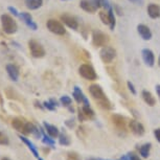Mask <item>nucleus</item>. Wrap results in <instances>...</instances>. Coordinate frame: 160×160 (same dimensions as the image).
Masks as SVG:
<instances>
[{
    "label": "nucleus",
    "instance_id": "obj_38",
    "mask_svg": "<svg viewBox=\"0 0 160 160\" xmlns=\"http://www.w3.org/2000/svg\"><path fill=\"white\" fill-rule=\"evenodd\" d=\"M154 135H155L156 139L160 142V128L159 129H156L155 131H154Z\"/></svg>",
    "mask_w": 160,
    "mask_h": 160
},
{
    "label": "nucleus",
    "instance_id": "obj_41",
    "mask_svg": "<svg viewBox=\"0 0 160 160\" xmlns=\"http://www.w3.org/2000/svg\"><path fill=\"white\" fill-rule=\"evenodd\" d=\"M49 102H50L53 106H55V107H58V106H59L58 101H57V99H55V98H50V99H49Z\"/></svg>",
    "mask_w": 160,
    "mask_h": 160
},
{
    "label": "nucleus",
    "instance_id": "obj_36",
    "mask_svg": "<svg viewBox=\"0 0 160 160\" xmlns=\"http://www.w3.org/2000/svg\"><path fill=\"white\" fill-rule=\"evenodd\" d=\"M102 7L108 11L111 8V4H110V2L108 1V0H102Z\"/></svg>",
    "mask_w": 160,
    "mask_h": 160
},
{
    "label": "nucleus",
    "instance_id": "obj_3",
    "mask_svg": "<svg viewBox=\"0 0 160 160\" xmlns=\"http://www.w3.org/2000/svg\"><path fill=\"white\" fill-rule=\"evenodd\" d=\"M1 26H2L3 32L8 35L15 34L18 29L17 22L15 21L13 17H11L10 15H8V14H3L1 16Z\"/></svg>",
    "mask_w": 160,
    "mask_h": 160
},
{
    "label": "nucleus",
    "instance_id": "obj_37",
    "mask_svg": "<svg viewBox=\"0 0 160 160\" xmlns=\"http://www.w3.org/2000/svg\"><path fill=\"white\" fill-rule=\"evenodd\" d=\"M127 85H128V88H129L130 91H131L132 94H134V95L136 94V89L134 88V85H133L131 82H128L127 83Z\"/></svg>",
    "mask_w": 160,
    "mask_h": 160
},
{
    "label": "nucleus",
    "instance_id": "obj_35",
    "mask_svg": "<svg viewBox=\"0 0 160 160\" xmlns=\"http://www.w3.org/2000/svg\"><path fill=\"white\" fill-rule=\"evenodd\" d=\"M8 10L10 11L11 13L14 15V16H16V17H19V15H20V14H19V12L17 11V8H14V7H8Z\"/></svg>",
    "mask_w": 160,
    "mask_h": 160
},
{
    "label": "nucleus",
    "instance_id": "obj_32",
    "mask_svg": "<svg viewBox=\"0 0 160 160\" xmlns=\"http://www.w3.org/2000/svg\"><path fill=\"white\" fill-rule=\"evenodd\" d=\"M43 106H44V108H46L47 110H49V111H55L56 110V108L57 107H55L51 102L48 101V102H43Z\"/></svg>",
    "mask_w": 160,
    "mask_h": 160
},
{
    "label": "nucleus",
    "instance_id": "obj_11",
    "mask_svg": "<svg viewBox=\"0 0 160 160\" xmlns=\"http://www.w3.org/2000/svg\"><path fill=\"white\" fill-rule=\"evenodd\" d=\"M61 20L68 26V28H70L71 29H77L78 28V23L77 18L71 16V15L63 14L61 16Z\"/></svg>",
    "mask_w": 160,
    "mask_h": 160
},
{
    "label": "nucleus",
    "instance_id": "obj_39",
    "mask_svg": "<svg viewBox=\"0 0 160 160\" xmlns=\"http://www.w3.org/2000/svg\"><path fill=\"white\" fill-rule=\"evenodd\" d=\"M91 1H92V3L94 4L98 8H99L102 7V0H91Z\"/></svg>",
    "mask_w": 160,
    "mask_h": 160
},
{
    "label": "nucleus",
    "instance_id": "obj_10",
    "mask_svg": "<svg viewBox=\"0 0 160 160\" xmlns=\"http://www.w3.org/2000/svg\"><path fill=\"white\" fill-rule=\"evenodd\" d=\"M129 127H130L131 132L133 134L136 135V136H142L144 134V127L141 125L139 122H137V120H135V119L130 120Z\"/></svg>",
    "mask_w": 160,
    "mask_h": 160
},
{
    "label": "nucleus",
    "instance_id": "obj_43",
    "mask_svg": "<svg viewBox=\"0 0 160 160\" xmlns=\"http://www.w3.org/2000/svg\"><path fill=\"white\" fill-rule=\"evenodd\" d=\"M130 1L135 2V3H137V4L141 5V4H142V2H143V0H130Z\"/></svg>",
    "mask_w": 160,
    "mask_h": 160
},
{
    "label": "nucleus",
    "instance_id": "obj_45",
    "mask_svg": "<svg viewBox=\"0 0 160 160\" xmlns=\"http://www.w3.org/2000/svg\"><path fill=\"white\" fill-rule=\"evenodd\" d=\"M0 106H3V98H2L1 93H0Z\"/></svg>",
    "mask_w": 160,
    "mask_h": 160
},
{
    "label": "nucleus",
    "instance_id": "obj_1",
    "mask_svg": "<svg viewBox=\"0 0 160 160\" xmlns=\"http://www.w3.org/2000/svg\"><path fill=\"white\" fill-rule=\"evenodd\" d=\"M12 127L15 130H17L18 132L22 133L24 135L34 134L36 137H40L42 135L41 129L39 131V129L34 123L28 122V120L22 118V117H15V118L12 119Z\"/></svg>",
    "mask_w": 160,
    "mask_h": 160
},
{
    "label": "nucleus",
    "instance_id": "obj_25",
    "mask_svg": "<svg viewBox=\"0 0 160 160\" xmlns=\"http://www.w3.org/2000/svg\"><path fill=\"white\" fill-rule=\"evenodd\" d=\"M108 13V16H109V26H110V29L111 31H114V28H115V16H114V11L112 8H110L109 10L107 11Z\"/></svg>",
    "mask_w": 160,
    "mask_h": 160
},
{
    "label": "nucleus",
    "instance_id": "obj_16",
    "mask_svg": "<svg viewBox=\"0 0 160 160\" xmlns=\"http://www.w3.org/2000/svg\"><path fill=\"white\" fill-rule=\"evenodd\" d=\"M80 7L85 12L90 13V14H93L98 11V8L92 3L91 0H82V1L80 2Z\"/></svg>",
    "mask_w": 160,
    "mask_h": 160
},
{
    "label": "nucleus",
    "instance_id": "obj_13",
    "mask_svg": "<svg viewBox=\"0 0 160 160\" xmlns=\"http://www.w3.org/2000/svg\"><path fill=\"white\" fill-rule=\"evenodd\" d=\"M137 32L143 40L148 41L152 39V32H151L150 28H148L147 25H144V24H139V25L137 26Z\"/></svg>",
    "mask_w": 160,
    "mask_h": 160
},
{
    "label": "nucleus",
    "instance_id": "obj_34",
    "mask_svg": "<svg viewBox=\"0 0 160 160\" xmlns=\"http://www.w3.org/2000/svg\"><path fill=\"white\" fill-rule=\"evenodd\" d=\"M78 111V119H80V122H84L85 119H87L85 114H84V112H83V110L81 109V108Z\"/></svg>",
    "mask_w": 160,
    "mask_h": 160
},
{
    "label": "nucleus",
    "instance_id": "obj_27",
    "mask_svg": "<svg viewBox=\"0 0 160 160\" xmlns=\"http://www.w3.org/2000/svg\"><path fill=\"white\" fill-rule=\"evenodd\" d=\"M41 132H42V141H43L44 143H46L47 146H50V147H53L55 146V140L52 139V138H50L49 136H47L46 133L43 129H41Z\"/></svg>",
    "mask_w": 160,
    "mask_h": 160
},
{
    "label": "nucleus",
    "instance_id": "obj_12",
    "mask_svg": "<svg viewBox=\"0 0 160 160\" xmlns=\"http://www.w3.org/2000/svg\"><path fill=\"white\" fill-rule=\"evenodd\" d=\"M141 55H142V59L144 63H146L148 66H150V67L154 66L155 57H154V53L152 50L149 49V48H144V49H142V51H141Z\"/></svg>",
    "mask_w": 160,
    "mask_h": 160
},
{
    "label": "nucleus",
    "instance_id": "obj_49",
    "mask_svg": "<svg viewBox=\"0 0 160 160\" xmlns=\"http://www.w3.org/2000/svg\"><path fill=\"white\" fill-rule=\"evenodd\" d=\"M64 1H65V0H64Z\"/></svg>",
    "mask_w": 160,
    "mask_h": 160
},
{
    "label": "nucleus",
    "instance_id": "obj_7",
    "mask_svg": "<svg viewBox=\"0 0 160 160\" xmlns=\"http://www.w3.org/2000/svg\"><path fill=\"white\" fill-rule=\"evenodd\" d=\"M46 26L48 28V31L51 32L52 34L58 35V36H63L65 35L66 29L64 28V25L60 22V21L56 19H49L46 22Z\"/></svg>",
    "mask_w": 160,
    "mask_h": 160
},
{
    "label": "nucleus",
    "instance_id": "obj_6",
    "mask_svg": "<svg viewBox=\"0 0 160 160\" xmlns=\"http://www.w3.org/2000/svg\"><path fill=\"white\" fill-rule=\"evenodd\" d=\"M111 120L114 126V128L116 129L117 132H119L122 135H126L127 133V122L126 118L119 114H113L111 116Z\"/></svg>",
    "mask_w": 160,
    "mask_h": 160
},
{
    "label": "nucleus",
    "instance_id": "obj_2",
    "mask_svg": "<svg viewBox=\"0 0 160 160\" xmlns=\"http://www.w3.org/2000/svg\"><path fill=\"white\" fill-rule=\"evenodd\" d=\"M89 92L101 108H102V109H105V110L113 109V106L111 104L110 99L107 98L104 90L102 89V87L99 85H96V84L91 85L89 87Z\"/></svg>",
    "mask_w": 160,
    "mask_h": 160
},
{
    "label": "nucleus",
    "instance_id": "obj_26",
    "mask_svg": "<svg viewBox=\"0 0 160 160\" xmlns=\"http://www.w3.org/2000/svg\"><path fill=\"white\" fill-rule=\"evenodd\" d=\"M59 142L61 146H69L70 144V138L64 131L59 135Z\"/></svg>",
    "mask_w": 160,
    "mask_h": 160
},
{
    "label": "nucleus",
    "instance_id": "obj_20",
    "mask_svg": "<svg viewBox=\"0 0 160 160\" xmlns=\"http://www.w3.org/2000/svg\"><path fill=\"white\" fill-rule=\"evenodd\" d=\"M141 96H142L143 101L146 102V104L151 106V107H153V106L156 105V99L150 91H148V90H143V91L141 92Z\"/></svg>",
    "mask_w": 160,
    "mask_h": 160
},
{
    "label": "nucleus",
    "instance_id": "obj_19",
    "mask_svg": "<svg viewBox=\"0 0 160 160\" xmlns=\"http://www.w3.org/2000/svg\"><path fill=\"white\" fill-rule=\"evenodd\" d=\"M148 14L152 19L160 17V7L155 3H151L148 5Z\"/></svg>",
    "mask_w": 160,
    "mask_h": 160
},
{
    "label": "nucleus",
    "instance_id": "obj_46",
    "mask_svg": "<svg viewBox=\"0 0 160 160\" xmlns=\"http://www.w3.org/2000/svg\"><path fill=\"white\" fill-rule=\"evenodd\" d=\"M1 160H12V159H10V158H7V157H4V158H2Z\"/></svg>",
    "mask_w": 160,
    "mask_h": 160
},
{
    "label": "nucleus",
    "instance_id": "obj_24",
    "mask_svg": "<svg viewBox=\"0 0 160 160\" xmlns=\"http://www.w3.org/2000/svg\"><path fill=\"white\" fill-rule=\"evenodd\" d=\"M82 110H83L84 114H85V116H86V118H87V119H92V118H94L95 113H94V111L92 110V108L90 107V106L84 105L83 107H82Z\"/></svg>",
    "mask_w": 160,
    "mask_h": 160
},
{
    "label": "nucleus",
    "instance_id": "obj_21",
    "mask_svg": "<svg viewBox=\"0 0 160 160\" xmlns=\"http://www.w3.org/2000/svg\"><path fill=\"white\" fill-rule=\"evenodd\" d=\"M24 3H25L26 8L28 10H38L39 8L42 7L43 4V0H24Z\"/></svg>",
    "mask_w": 160,
    "mask_h": 160
},
{
    "label": "nucleus",
    "instance_id": "obj_28",
    "mask_svg": "<svg viewBox=\"0 0 160 160\" xmlns=\"http://www.w3.org/2000/svg\"><path fill=\"white\" fill-rule=\"evenodd\" d=\"M66 159L67 160H82V157L81 155L77 152H74V151H70V152L67 153V155H66Z\"/></svg>",
    "mask_w": 160,
    "mask_h": 160
},
{
    "label": "nucleus",
    "instance_id": "obj_17",
    "mask_svg": "<svg viewBox=\"0 0 160 160\" xmlns=\"http://www.w3.org/2000/svg\"><path fill=\"white\" fill-rule=\"evenodd\" d=\"M43 126H44L45 131L47 132V134L49 135L50 137H52V138L59 137L60 131H59V129L57 128L56 126L50 125V123H47V122H44V123H43Z\"/></svg>",
    "mask_w": 160,
    "mask_h": 160
},
{
    "label": "nucleus",
    "instance_id": "obj_18",
    "mask_svg": "<svg viewBox=\"0 0 160 160\" xmlns=\"http://www.w3.org/2000/svg\"><path fill=\"white\" fill-rule=\"evenodd\" d=\"M19 138H20V140L22 141V142H24L28 146V148L29 150H31V152L32 153V155H34L36 158L37 159H39L40 158V156H39V153H38V151H37V148L35 147V144L32 142L31 140L29 139H28L26 137H24V136H22V135H19Z\"/></svg>",
    "mask_w": 160,
    "mask_h": 160
},
{
    "label": "nucleus",
    "instance_id": "obj_23",
    "mask_svg": "<svg viewBox=\"0 0 160 160\" xmlns=\"http://www.w3.org/2000/svg\"><path fill=\"white\" fill-rule=\"evenodd\" d=\"M151 147H152V144L149 142V143L142 144V146L139 148V153H140L141 157H143V158H148V157L150 156Z\"/></svg>",
    "mask_w": 160,
    "mask_h": 160
},
{
    "label": "nucleus",
    "instance_id": "obj_4",
    "mask_svg": "<svg viewBox=\"0 0 160 160\" xmlns=\"http://www.w3.org/2000/svg\"><path fill=\"white\" fill-rule=\"evenodd\" d=\"M109 42V37L98 29H95L92 32V43L95 47H105Z\"/></svg>",
    "mask_w": 160,
    "mask_h": 160
},
{
    "label": "nucleus",
    "instance_id": "obj_5",
    "mask_svg": "<svg viewBox=\"0 0 160 160\" xmlns=\"http://www.w3.org/2000/svg\"><path fill=\"white\" fill-rule=\"evenodd\" d=\"M78 73L82 78L88 81H95L98 78V74L94 70V68L89 64H82L78 68Z\"/></svg>",
    "mask_w": 160,
    "mask_h": 160
},
{
    "label": "nucleus",
    "instance_id": "obj_30",
    "mask_svg": "<svg viewBox=\"0 0 160 160\" xmlns=\"http://www.w3.org/2000/svg\"><path fill=\"white\" fill-rule=\"evenodd\" d=\"M60 102H61V104L63 106H65V107H69V106L71 105V102H72V99L67 95H63L62 98H60Z\"/></svg>",
    "mask_w": 160,
    "mask_h": 160
},
{
    "label": "nucleus",
    "instance_id": "obj_40",
    "mask_svg": "<svg viewBox=\"0 0 160 160\" xmlns=\"http://www.w3.org/2000/svg\"><path fill=\"white\" fill-rule=\"evenodd\" d=\"M65 123H66V125H67V126L69 127V128H73L74 125H75V123H74V120H73V119H69V120H67V122H66Z\"/></svg>",
    "mask_w": 160,
    "mask_h": 160
},
{
    "label": "nucleus",
    "instance_id": "obj_47",
    "mask_svg": "<svg viewBox=\"0 0 160 160\" xmlns=\"http://www.w3.org/2000/svg\"><path fill=\"white\" fill-rule=\"evenodd\" d=\"M158 64H159V66H160V56H159V59H158Z\"/></svg>",
    "mask_w": 160,
    "mask_h": 160
},
{
    "label": "nucleus",
    "instance_id": "obj_22",
    "mask_svg": "<svg viewBox=\"0 0 160 160\" xmlns=\"http://www.w3.org/2000/svg\"><path fill=\"white\" fill-rule=\"evenodd\" d=\"M72 95H73V98L75 99V102H78V104H81V102H83V99L85 98V95H84V93L82 92V90L78 88V86L74 87L73 89V93H72Z\"/></svg>",
    "mask_w": 160,
    "mask_h": 160
},
{
    "label": "nucleus",
    "instance_id": "obj_8",
    "mask_svg": "<svg viewBox=\"0 0 160 160\" xmlns=\"http://www.w3.org/2000/svg\"><path fill=\"white\" fill-rule=\"evenodd\" d=\"M28 48L29 51H31V55L34 57V58L40 59L43 58L45 56V49L42 45L39 43L38 41L36 40H31L28 42Z\"/></svg>",
    "mask_w": 160,
    "mask_h": 160
},
{
    "label": "nucleus",
    "instance_id": "obj_9",
    "mask_svg": "<svg viewBox=\"0 0 160 160\" xmlns=\"http://www.w3.org/2000/svg\"><path fill=\"white\" fill-rule=\"evenodd\" d=\"M102 61L106 63V64H110L111 62L115 59L116 57V51L113 47L111 46H105L102 48L101 52H99Z\"/></svg>",
    "mask_w": 160,
    "mask_h": 160
},
{
    "label": "nucleus",
    "instance_id": "obj_33",
    "mask_svg": "<svg viewBox=\"0 0 160 160\" xmlns=\"http://www.w3.org/2000/svg\"><path fill=\"white\" fill-rule=\"evenodd\" d=\"M126 157V160H141L139 157L135 155L134 153H129V154H127V155H125Z\"/></svg>",
    "mask_w": 160,
    "mask_h": 160
},
{
    "label": "nucleus",
    "instance_id": "obj_48",
    "mask_svg": "<svg viewBox=\"0 0 160 160\" xmlns=\"http://www.w3.org/2000/svg\"><path fill=\"white\" fill-rule=\"evenodd\" d=\"M38 160H43V159H42V158H41V157H40V158H39Z\"/></svg>",
    "mask_w": 160,
    "mask_h": 160
},
{
    "label": "nucleus",
    "instance_id": "obj_42",
    "mask_svg": "<svg viewBox=\"0 0 160 160\" xmlns=\"http://www.w3.org/2000/svg\"><path fill=\"white\" fill-rule=\"evenodd\" d=\"M35 105H36V107L40 108V109H43V108H44V106H42V105H41L40 102H39L38 101H36V102H35Z\"/></svg>",
    "mask_w": 160,
    "mask_h": 160
},
{
    "label": "nucleus",
    "instance_id": "obj_29",
    "mask_svg": "<svg viewBox=\"0 0 160 160\" xmlns=\"http://www.w3.org/2000/svg\"><path fill=\"white\" fill-rule=\"evenodd\" d=\"M10 143V139H8V135H5L3 132L0 131V144L1 146H8Z\"/></svg>",
    "mask_w": 160,
    "mask_h": 160
},
{
    "label": "nucleus",
    "instance_id": "obj_15",
    "mask_svg": "<svg viewBox=\"0 0 160 160\" xmlns=\"http://www.w3.org/2000/svg\"><path fill=\"white\" fill-rule=\"evenodd\" d=\"M7 72L8 74V77L12 81L17 82L18 78H19V69L16 65L14 64H8L7 65Z\"/></svg>",
    "mask_w": 160,
    "mask_h": 160
},
{
    "label": "nucleus",
    "instance_id": "obj_44",
    "mask_svg": "<svg viewBox=\"0 0 160 160\" xmlns=\"http://www.w3.org/2000/svg\"><path fill=\"white\" fill-rule=\"evenodd\" d=\"M156 92H157V95L159 96V99H160V85H156Z\"/></svg>",
    "mask_w": 160,
    "mask_h": 160
},
{
    "label": "nucleus",
    "instance_id": "obj_14",
    "mask_svg": "<svg viewBox=\"0 0 160 160\" xmlns=\"http://www.w3.org/2000/svg\"><path fill=\"white\" fill-rule=\"evenodd\" d=\"M19 17L22 19L23 22L25 23L29 28L32 29V31H37V28H38L37 24L32 21V17L28 13H20Z\"/></svg>",
    "mask_w": 160,
    "mask_h": 160
},
{
    "label": "nucleus",
    "instance_id": "obj_31",
    "mask_svg": "<svg viewBox=\"0 0 160 160\" xmlns=\"http://www.w3.org/2000/svg\"><path fill=\"white\" fill-rule=\"evenodd\" d=\"M99 18H101L102 22L106 24V25H109V16H108V13L106 12H99Z\"/></svg>",
    "mask_w": 160,
    "mask_h": 160
}]
</instances>
